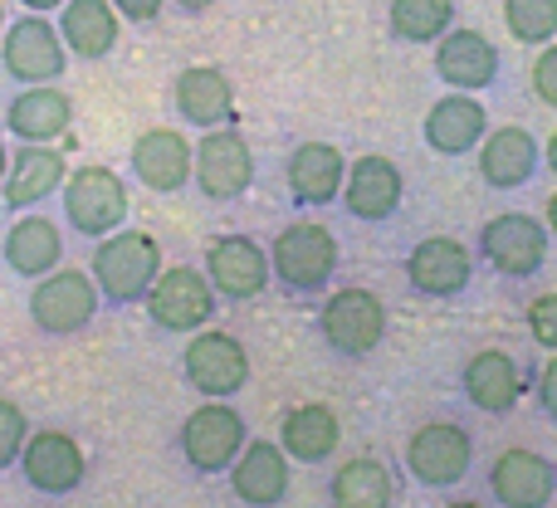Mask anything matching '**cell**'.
<instances>
[{"label": "cell", "mask_w": 557, "mask_h": 508, "mask_svg": "<svg viewBox=\"0 0 557 508\" xmlns=\"http://www.w3.org/2000/svg\"><path fill=\"white\" fill-rule=\"evenodd\" d=\"M162 274V250L147 231H113L98 240L94 250V284L108 303L127 308V303H143L147 288L157 284Z\"/></svg>", "instance_id": "obj_1"}, {"label": "cell", "mask_w": 557, "mask_h": 508, "mask_svg": "<svg viewBox=\"0 0 557 508\" xmlns=\"http://www.w3.org/2000/svg\"><path fill=\"white\" fill-rule=\"evenodd\" d=\"M270 264H274L278 288H288V294H298V298H313L333 284V274H337L343 259H337L333 231H323L318 221H294V225L278 231Z\"/></svg>", "instance_id": "obj_2"}, {"label": "cell", "mask_w": 557, "mask_h": 508, "mask_svg": "<svg viewBox=\"0 0 557 508\" xmlns=\"http://www.w3.org/2000/svg\"><path fill=\"white\" fill-rule=\"evenodd\" d=\"M98 303H103V294H98L94 274H84V269H54V274L35 278L29 323L45 337H74L94 323Z\"/></svg>", "instance_id": "obj_3"}, {"label": "cell", "mask_w": 557, "mask_h": 508, "mask_svg": "<svg viewBox=\"0 0 557 508\" xmlns=\"http://www.w3.org/2000/svg\"><path fill=\"white\" fill-rule=\"evenodd\" d=\"M318 327H323L327 352L347 357H372L386 337V303L372 294V288H337L333 298L318 313Z\"/></svg>", "instance_id": "obj_4"}, {"label": "cell", "mask_w": 557, "mask_h": 508, "mask_svg": "<svg viewBox=\"0 0 557 508\" xmlns=\"http://www.w3.org/2000/svg\"><path fill=\"white\" fill-rule=\"evenodd\" d=\"M64 221L88 240L123 231L127 221V186L108 166H78L74 176H64Z\"/></svg>", "instance_id": "obj_5"}, {"label": "cell", "mask_w": 557, "mask_h": 508, "mask_svg": "<svg viewBox=\"0 0 557 508\" xmlns=\"http://www.w3.org/2000/svg\"><path fill=\"white\" fill-rule=\"evenodd\" d=\"M245 445H250L245 416L231 411L225 401L196 406L182 425V455L196 474H231V464L240 460Z\"/></svg>", "instance_id": "obj_6"}, {"label": "cell", "mask_w": 557, "mask_h": 508, "mask_svg": "<svg viewBox=\"0 0 557 508\" xmlns=\"http://www.w3.org/2000/svg\"><path fill=\"white\" fill-rule=\"evenodd\" d=\"M143 308L162 333H201L215 313V288L201 269L176 264V269H162V274H157V284L147 288Z\"/></svg>", "instance_id": "obj_7"}, {"label": "cell", "mask_w": 557, "mask_h": 508, "mask_svg": "<svg viewBox=\"0 0 557 508\" xmlns=\"http://www.w3.org/2000/svg\"><path fill=\"white\" fill-rule=\"evenodd\" d=\"M191 182L201 186L206 201H235L255 186V152L245 143L240 127H211L201 133L196 143V166H191Z\"/></svg>", "instance_id": "obj_8"}, {"label": "cell", "mask_w": 557, "mask_h": 508, "mask_svg": "<svg viewBox=\"0 0 557 508\" xmlns=\"http://www.w3.org/2000/svg\"><path fill=\"white\" fill-rule=\"evenodd\" d=\"M474 464V441L465 425L455 421H431L406 441V470L425 490H455Z\"/></svg>", "instance_id": "obj_9"}, {"label": "cell", "mask_w": 557, "mask_h": 508, "mask_svg": "<svg viewBox=\"0 0 557 508\" xmlns=\"http://www.w3.org/2000/svg\"><path fill=\"white\" fill-rule=\"evenodd\" d=\"M0 59H5V74L15 78V84H54L69 64V49H64L59 25H49L45 15L29 10L15 25H5V49H0Z\"/></svg>", "instance_id": "obj_10"}, {"label": "cell", "mask_w": 557, "mask_h": 508, "mask_svg": "<svg viewBox=\"0 0 557 508\" xmlns=\"http://www.w3.org/2000/svg\"><path fill=\"white\" fill-rule=\"evenodd\" d=\"M480 255L504 278H533L548 264V225L523 211H504L480 231Z\"/></svg>", "instance_id": "obj_11"}, {"label": "cell", "mask_w": 557, "mask_h": 508, "mask_svg": "<svg viewBox=\"0 0 557 508\" xmlns=\"http://www.w3.org/2000/svg\"><path fill=\"white\" fill-rule=\"evenodd\" d=\"M182 372L201 396L225 401V396L245 392V382H250V357H245V347L235 343L231 333H201L186 343Z\"/></svg>", "instance_id": "obj_12"}, {"label": "cell", "mask_w": 557, "mask_h": 508, "mask_svg": "<svg viewBox=\"0 0 557 508\" xmlns=\"http://www.w3.org/2000/svg\"><path fill=\"white\" fill-rule=\"evenodd\" d=\"M20 474H25L29 490L49 494V499H64V494H74L78 484H84L88 460L74 435L39 431V435H29L25 450H20Z\"/></svg>", "instance_id": "obj_13"}, {"label": "cell", "mask_w": 557, "mask_h": 508, "mask_svg": "<svg viewBox=\"0 0 557 508\" xmlns=\"http://www.w3.org/2000/svg\"><path fill=\"white\" fill-rule=\"evenodd\" d=\"M401 196H406V182H401V166L392 157L372 152V157H357L347 166V182H343V206L352 221H367V225H382L401 211Z\"/></svg>", "instance_id": "obj_14"}, {"label": "cell", "mask_w": 557, "mask_h": 508, "mask_svg": "<svg viewBox=\"0 0 557 508\" xmlns=\"http://www.w3.org/2000/svg\"><path fill=\"white\" fill-rule=\"evenodd\" d=\"M206 278H211V288L221 298L245 303V298H260L270 288L274 264L250 235H225V240H215L206 250Z\"/></svg>", "instance_id": "obj_15"}, {"label": "cell", "mask_w": 557, "mask_h": 508, "mask_svg": "<svg viewBox=\"0 0 557 508\" xmlns=\"http://www.w3.org/2000/svg\"><path fill=\"white\" fill-rule=\"evenodd\" d=\"M406 278L425 298H460L474 278V255L450 235H431L406 255Z\"/></svg>", "instance_id": "obj_16"}, {"label": "cell", "mask_w": 557, "mask_h": 508, "mask_svg": "<svg viewBox=\"0 0 557 508\" xmlns=\"http://www.w3.org/2000/svg\"><path fill=\"white\" fill-rule=\"evenodd\" d=\"M435 74L455 88V94H484L499 78V49L480 35V29H445L435 39Z\"/></svg>", "instance_id": "obj_17"}, {"label": "cell", "mask_w": 557, "mask_h": 508, "mask_svg": "<svg viewBox=\"0 0 557 508\" xmlns=\"http://www.w3.org/2000/svg\"><path fill=\"white\" fill-rule=\"evenodd\" d=\"M490 494L504 508H548L557 499V464L539 450H504L490 470Z\"/></svg>", "instance_id": "obj_18"}, {"label": "cell", "mask_w": 557, "mask_h": 508, "mask_svg": "<svg viewBox=\"0 0 557 508\" xmlns=\"http://www.w3.org/2000/svg\"><path fill=\"white\" fill-rule=\"evenodd\" d=\"M191 166H196V147L176 127H147L133 143V176L147 191L176 196L191 182Z\"/></svg>", "instance_id": "obj_19"}, {"label": "cell", "mask_w": 557, "mask_h": 508, "mask_svg": "<svg viewBox=\"0 0 557 508\" xmlns=\"http://www.w3.org/2000/svg\"><path fill=\"white\" fill-rule=\"evenodd\" d=\"M484 133H490V113H484V103L474 94L435 98L431 113H425V123H421L425 147H431V152H441V157L474 152V147L484 143Z\"/></svg>", "instance_id": "obj_20"}, {"label": "cell", "mask_w": 557, "mask_h": 508, "mask_svg": "<svg viewBox=\"0 0 557 508\" xmlns=\"http://www.w3.org/2000/svg\"><path fill=\"white\" fill-rule=\"evenodd\" d=\"M543 166V147L529 127H494L480 143V176L494 191H519L533 182V172Z\"/></svg>", "instance_id": "obj_21"}, {"label": "cell", "mask_w": 557, "mask_h": 508, "mask_svg": "<svg viewBox=\"0 0 557 508\" xmlns=\"http://www.w3.org/2000/svg\"><path fill=\"white\" fill-rule=\"evenodd\" d=\"M64 176H69L64 152H54L49 143H25L10 157V172H5V182H0L5 186V206L10 211H35L39 201L64 191Z\"/></svg>", "instance_id": "obj_22"}, {"label": "cell", "mask_w": 557, "mask_h": 508, "mask_svg": "<svg viewBox=\"0 0 557 508\" xmlns=\"http://www.w3.org/2000/svg\"><path fill=\"white\" fill-rule=\"evenodd\" d=\"M172 98H176V113H182L191 127H201V133L235 123V84L215 64L182 69V74H176Z\"/></svg>", "instance_id": "obj_23"}, {"label": "cell", "mask_w": 557, "mask_h": 508, "mask_svg": "<svg viewBox=\"0 0 557 508\" xmlns=\"http://www.w3.org/2000/svg\"><path fill=\"white\" fill-rule=\"evenodd\" d=\"M231 490L250 508H274L288 499V455L274 441H250L231 464Z\"/></svg>", "instance_id": "obj_24"}, {"label": "cell", "mask_w": 557, "mask_h": 508, "mask_svg": "<svg viewBox=\"0 0 557 508\" xmlns=\"http://www.w3.org/2000/svg\"><path fill=\"white\" fill-rule=\"evenodd\" d=\"M465 401L484 416H509L523 396V382H519V362H513L504 347H484L465 362Z\"/></svg>", "instance_id": "obj_25"}, {"label": "cell", "mask_w": 557, "mask_h": 508, "mask_svg": "<svg viewBox=\"0 0 557 508\" xmlns=\"http://www.w3.org/2000/svg\"><path fill=\"white\" fill-rule=\"evenodd\" d=\"M74 123V103L54 84H25L5 108V127L20 143H54Z\"/></svg>", "instance_id": "obj_26"}, {"label": "cell", "mask_w": 557, "mask_h": 508, "mask_svg": "<svg viewBox=\"0 0 557 508\" xmlns=\"http://www.w3.org/2000/svg\"><path fill=\"white\" fill-rule=\"evenodd\" d=\"M284 176L298 206H333V201H343L347 162L333 143H304V147H294Z\"/></svg>", "instance_id": "obj_27"}, {"label": "cell", "mask_w": 557, "mask_h": 508, "mask_svg": "<svg viewBox=\"0 0 557 508\" xmlns=\"http://www.w3.org/2000/svg\"><path fill=\"white\" fill-rule=\"evenodd\" d=\"M59 35L78 59H108L117 45V10L113 0H64L59 5Z\"/></svg>", "instance_id": "obj_28"}, {"label": "cell", "mask_w": 557, "mask_h": 508, "mask_svg": "<svg viewBox=\"0 0 557 508\" xmlns=\"http://www.w3.org/2000/svg\"><path fill=\"white\" fill-rule=\"evenodd\" d=\"M64 259V235H59L54 221L45 215H20L5 235V264L15 269L20 278H45L59 269Z\"/></svg>", "instance_id": "obj_29"}, {"label": "cell", "mask_w": 557, "mask_h": 508, "mask_svg": "<svg viewBox=\"0 0 557 508\" xmlns=\"http://www.w3.org/2000/svg\"><path fill=\"white\" fill-rule=\"evenodd\" d=\"M337 441H343V425H337V416L318 401L294 406V411L284 416V435H278L284 455L298 464H323L327 455L337 450Z\"/></svg>", "instance_id": "obj_30"}, {"label": "cell", "mask_w": 557, "mask_h": 508, "mask_svg": "<svg viewBox=\"0 0 557 508\" xmlns=\"http://www.w3.org/2000/svg\"><path fill=\"white\" fill-rule=\"evenodd\" d=\"M327 499H333V508H392L396 499L392 470L382 460H372V455L337 464V474L327 480Z\"/></svg>", "instance_id": "obj_31"}, {"label": "cell", "mask_w": 557, "mask_h": 508, "mask_svg": "<svg viewBox=\"0 0 557 508\" xmlns=\"http://www.w3.org/2000/svg\"><path fill=\"white\" fill-rule=\"evenodd\" d=\"M455 25V0H392V35L406 45H435Z\"/></svg>", "instance_id": "obj_32"}, {"label": "cell", "mask_w": 557, "mask_h": 508, "mask_svg": "<svg viewBox=\"0 0 557 508\" xmlns=\"http://www.w3.org/2000/svg\"><path fill=\"white\" fill-rule=\"evenodd\" d=\"M504 25L519 45H553L557 35V0H504Z\"/></svg>", "instance_id": "obj_33"}, {"label": "cell", "mask_w": 557, "mask_h": 508, "mask_svg": "<svg viewBox=\"0 0 557 508\" xmlns=\"http://www.w3.org/2000/svg\"><path fill=\"white\" fill-rule=\"evenodd\" d=\"M25 441H29L25 411H20L15 401H0V474H5L10 464H20V450H25Z\"/></svg>", "instance_id": "obj_34"}, {"label": "cell", "mask_w": 557, "mask_h": 508, "mask_svg": "<svg viewBox=\"0 0 557 508\" xmlns=\"http://www.w3.org/2000/svg\"><path fill=\"white\" fill-rule=\"evenodd\" d=\"M529 333L539 347L557 352V294H539L529 303Z\"/></svg>", "instance_id": "obj_35"}, {"label": "cell", "mask_w": 557, "mask_h": 508, "mask_svg": "<svg viewBox=\"0 0 557 508\" xmlns=\"http://www.w3.org/2000/svg\"><path fill=\"white\" fill-rule=\"evenodd\" d=\"M533 94L539 103L557 108V45H543V54L533 59Z\"/></svg>", "instance_id": "obj_36"}, {"label": "cell", "mask_w": 557, "mask_h": 508, "mask_svg": "<svg viewBox=\"0 0 557 508\" xmlns=\"http://www.w3.org/2000/svg\"><path fill=\"white\" fill-rule=\"evenodd\" d=\"M166 0H113V10L123 20H133V25H152L157 15H162Z\"/></svg>", "instance_id": "obj_37"}, {"label": "cell", "mask_w": 557, "mask_h": 508, "mask_svg": "<svg viewBox=\"0 0 557 508\" xmlns=\"http://www.w3.org/2000/svg\"><path fill=\"white\" fill-rule=\"evenodd\" d=\"M539 406H543V416L557 425V352H553V362L539 372Z\"/></svg>", "instance_id": "obj_38"}, {"label": "cell", "mask_w": 557, "mask_h": 508, "mask_svg": "<svg viewBox=\"0 0 557 508\" xmlns=\"http://www.w3.org/2000/svg\"><path fill=\"white\" fill-rule=\"evenodd\" d=\"M20 5H25V10H35V15H49V10H59V5H64V0H20Z\"/></svg>", "instance_id": "obj_39"}, {"label": "cell", "mask_w": 557, "mask_h": 508, "mask_svg": "<svg viewBox=\"0 0 557 508\" xmlns=\"http://www.w3.org/2000/svg\"><path fill=\"white\" fill-rule=\"evenodd\" d=\"M543 162H548V172L557 176V133L548 137V147H543Z\"/></svg>", "instance_id": "obj_40"}, {"label": "cell", "mask_w": 557, "mask_h": 508, "mask_svg": "<svg viewBox=\"0 0 557 508\" xmlns=\"http://www.w3.org/2000/svg\"><path fill=\"white\" fill-rule=\"evenodd\" d=\"M176 5H182V10H186V15H201V10H211V5H215V0H176Z\"/></svg>", "instance_id": "obj_41"}, {"label": "cell", "mask_w": 557, "mask_h": 508, "mask_svg": "<svg viewBox=\"0 0 557 508\" xmlns=\"http://www.w3.org/2000/svg\"><path fill=\"white\" fill-rule=\"evenodd\" d=\"M543 225H548V235H553V240H557V191L548 196V221H543Z\"/></svg>", "instance_id": "obj_42"}, {"label": "cell", "mask_w": 557, "mask_h": 508, "mask_svg": "<svg viewBox=\"0 0 557 508\" xmlns=\"http://www.w3.org/2000/svg\"><path fill=\"white\" fill-rule=\"evenodd\" d=\"M5 172H10V152H5V143H0V182H5Z\"/></svg>", "instance_id": "obj_43"}, {"label": "cell", "mask_w": 557, "mask_h": 508, "mask_svg": "<svg viewBox=\"0 0 557 508\" xmlns=\"http://www.w3.org/2000/svg\"><path fill=\"white\" fill-rule=\"evenodd\" d=\"M445 508H484V504H474V499H455V504H445Z\"/></svg>", "instance_id": "obj_44"}, {"label": "cell", "mask_w": 557, "mask_h": 508, "mask_svg": "<svg viewBox=\"0 0 557 508\" xmlns=\"http://www.w3.org/2000/svg\"><path fill=\"white\" fill-rule=\"evenodd\" d=\"M0 35H5V5H0Z\"/></svg>", "instance_id": "obj_45"}]
</instances>
